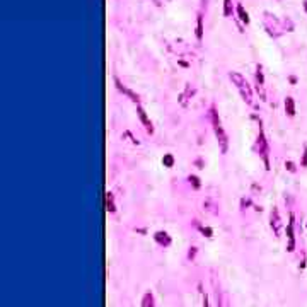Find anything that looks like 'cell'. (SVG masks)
<instances>
[{
  "label": "cell",
  "instance_id": "6da1fadb",
  "mask_svg": "<svg viewBox=\"0 0 307 307\" xmlns=\"http://www.w3.org/2000/svg\"><path fill=\"white\" fill-rule=\"evenodd\" d=\"M208 120H210V125H212V128H213L215 138H217V142H218L220 152H222V154H225L227 148H229V137H227L224 126H222L220 114H218V111H217V108L213 106V104L208 108Z\"/></svg>",
  "mask_w": 307,
  "mask_h": 307
},
{
  "label": "cell",
  "instance_id": "7a4b0ae2",
  "mask_svg": "<svg viewBox=\"0 0 307 307\" xmlns=\"http://www.w3.org/2000/svg\"><path fill=\"white\" fill-rule=\"evenodd\" d=\"M263 27L264 31L268 33V36H271V38H280L283 33H285V27H283V22L278 21L277 16L271 12H264L263 14Z\"/></svg>",
  "mask_w": 307,
  "mask_h": 307
},
{
  "label": "cell",
  "instance_id": "3957f363",
  "mask_svg": "<svg viewBox=\"0 0 307 307\" xmlns=\"http://www.w3.org/2000/svg\"><path fill=\"white\" fill-rule=\"evenodd\" d=\"M254 150H256V154L261 157V160H263L264 169L268 171L270 169V157H268L270 145H268V140H266V135H264V130L261 128V125H260L258 137H256V142H254Z\"/></svg>",
  "mask_w": 307,
  "mask_h": 307
},
{
  "label": "cell",
  "instance_id": "277c9868",
  "mask_svg": "<svg viewBox=\"0 0 307 307\" xmlns=\"http://www.w3.org/2000/svg\"><path fill=\"white\" fill-rule=\"evenodd\" d=\"M113 80H114V87H116V89L121 92V94H123V96H126V97H128V99H130L131 103H135V104H140V96L137 94V92H133V91H131V89H130L128 85H126V84H123V82H121V80H120V77H116V75H114V77H113Z\"/></svg>",
  "mask_w": 307,
  "mask_h": 307
},
{
  "label": "cell",
  "instance_id": "5b68a950",
  "mask_svg": "<svg viewBox=\"0 0 307 307\" xmlns=\"http://www.w3.org/2000/svg\"><path fill=\"white\" fill-rule=\"evenodd\" d=\"M137 116H138L140 123H142V126L145 128V131H147L148 135H154V131H155V128H154V123H152L150 116L147 114V111L140 106V104H137Z\"/></svg>",
  "mask_w": 307,
  "mask_h": 307
},
{
  "label": "cell",
  "instance_id": "8992f818",
  "mask_svg": "<svg viewBox=\"0 0 307 307\" xmlns=\"http://www.w3.org/2000/svg\"><path fill=\"white\" fill-rule=\"evenodd\" d=\"M254 78H256V91L260 94L261 101H264L266 99V94H264V72H263V65H261V63L256 65Z\"/></svg>",
  "mask_w": 307,
  "mask_h": 307
},
{
  "label": "cell",
  "instance_id": "52a82bcc",
  "mask_svg": "<svg viewBox=\"0 0 307 307\" xmlns=\"http://www.w3.org/2000/svg\"><path fill=\"white\" fill-rule=\"evenodd\" d=\"M237 91H239V94H241V97H242V101L249 106V108H256V103H254V94H253V89H251V85L249 84H244V85H241V87H237Z\"/></svg>",
  "mask_w": 307,
  "mask_h": 307
},
{
  "label": "cell",
  "instance_id": "ba28073f",
  "mask_svg": "<svg viewBox=\"0 0 307 307\" xmlns=\"http://www.w3.org/2000/svg\"><path fill=\"white\" fill-rule=\"evenodd\" d=\"M270 227H271L273 234L280 237V230H281V220H280V212H278L277 207L271 208V212H270Z\"/></svg>",
  "mask_w": 307,
  "mask_h": 307
},
{
  "label": "cell",
  "instance_id": "9c48e42d",
  "mask_svg": "<svg viewBox=\"0 0 307 307\" xmlns=\"http://www.w3.org/2000/svg\"><path fill=\"white\" fill-rule=\"evenodd\" d=\"M287 237H288V246H287V251L292 253L295 247V235H294V213H290V220L287 225Z\"/></svg>",
  "mask_w": 307,
  "mask_h": 307
},
{
  "label": "cell",
  "instance_id": "30bf717a",
  "mask_svg": "<svg viewBox=\"0 0 307 307\" xmlns=\"http://www.w3.org/2000/svg\"><path fill=\"white\" fill-rule=\"evenodd\" d=\"M154 241H155L160 247H167V246H171L173 239H171V235H169L166 230H157V232L154 234Z\"/></svg>",
  "mask_w": 307,
  "mask_h": 307
},
{
  "label": "cell",
  "instance_id": "8fae6325",
  "mask_svg": "<svg viewBox=\"0 0 307 307\" xmlns=\"http://www.w3.org/2000/svg\"><path fill=\"white\" fill-rule=\"evenodd\" d=\"M235 19H237L241 24H244V26H247V24H249V21H251V19H249V14H247V10L244 9V5L239 4V2L235 4Z\"/></svg>",
  "mask_w": 307,
  "mask_h": 307
},
{
  "label": "cell",
  "instance_id": "7c38bea8",
  "mask_svg": "<svg viewBox=\"0 0 307 307\" xmlns=\"http://www.w3.org/2000/svg\"><path fill=\"white\" fill-rule=\"evenodd\" d=\"M195 92H196L195 87L191 85V84H186L184 91H183L181 94H179V103H181V106H186V104H188V97L191 99V97L195 96Z\"/></svg>",
  "mask_w": 307,
  "mask_h": 307
},
{
  "label": "cell",
  "instance_id": "4fadbf2b",
  "mask_svg": "<svg viewBox=\"0 0 307 307\" xmlns=\"http://www.w3.org/2000/svg\"><path fill=\"white\" fill-rule=\"evenodd\" d=\"M203 33H205V26H203V14L198 12L196 14V26H195V36L198 41L203 39Z\"/></svg>",
  "mask_w": 307,
  "mask_h": 307
},
{
  "label": "cell",
  "instance_id": "5bb4252c",
  "mask_svg": "<svg viewBox=\"0 0 307 307\" xmlns=\"http://www.w3.org/2000/svg\"><path fill=\"white\" fill-rule=\"evenodd\" d=\"M104 203H106V210H108V213H114V212H116V201H114V195H113L111 191H108V193L104 195Z\"/></svg>",
  "mask_w": 307,
  "mask_h": 307
},
{
  "label": "cell",
  "instance_id": "9a60e30c",
  "mask_svg": "<svg viewBox=\"0 0 307 307\" xmlns=\"http://www.w3.org/2000/svg\"><path fill=\"white\" fill-rule=\"evenodd\" d=\"M229 78L235 87H241V85H244V84L247 82L246 77H244L242 74H239V72H229Z\"/></svg>",
  "mask_w": 307,
  "mask_h": 307
},
{
  "label": "cell",
  "instance_id": "2e32d148",
  "mask_svg": "<svg viewBox=\"0 0 307 307\" xmlns=\"http://www.w3.org/2000/svg\"><path fill=\"white\" fill-rule=\"evenodd\" d=\"M224 17H235V7H234L232 0H224Z\"/></svg>",
  "mask_w": 307,
  "mask_h": 307
},
{
  "label": "cell",
  "instance_id": "e0dca14e",
  "mask_svg": "<svg viewBox=\"0 0 307 307\" xmlns=\"http://www.w3.org/2000/svg\"><path fill=\"white\" fill-rule=\"evenodd\" d=\"M285 113H287V116H295V101H294V97H285Z\"/></svg>",
  "mask_w": 307,
  "mask_h": 307
},
{
  "label": "cell",
  "instance_id": "ac0fdd59",
  "mask_svg": "<svg viewBox=\"0 0 307 307\" xmlns=\"http://www.w3.org/2000/svg\"><path fill=\"white\" fill-rule=\"evenodd\" d=\"M142 307H155V297L152 292H145L142 297Z\"/></svg>",
  "mask_w": 307,
  "mask_h": 307
},
{
  "label": "cell",
  "instance_id": "d6986e66",
  "mask_svg": "<svg viewBox=\"0 0 307 307\" xmlns=\"http://www.w3.org/2000/svg\"><path fill=\"white\" fill-rule=\"evenodd\" d=\"M188 183L193 186V190H200V188H201V181H200V177L195 176V174H190V176H188Z\"/></svg>",
  "mask_w": 307,
  "mask_h": 307
},
{
  "label": "cell",
  "instance_id": "ffe728a7",
  "mask_svg": "<svg viewBox=\"0 0 307 307\" xmlns=\"http://www.w3.org/2000/svg\"><path fill=\"white\" fill-rule=\"evenodd\" d=\"M174 162H176V159H174L173 154H164V157H162V164H164V167H173Z\"/></svg>",
  "mask_w": 307,
  "mask_h": 307
},
{
  "label": "cell",
  "instance_id": "44dd1931",
  "mask_svg": "<svg viewBox=\"0 0 307 307\" xmlns=\"http://www.w3.org/2000/svg\"><path fill=\"white\" fill-rule=\"evenodd\" d=\"M200 230H201V234H205L207 237H212L213 235V230L210 229V227H200Z\"/></svg>",
  "mask_w": 307,
  "mask_h": 307
},
{
  "label": "cell",
  "instance_id": "7402d4cb",
  "mask_svg": "<svg viewBox=\"0 0 307 307\" xmlns=\"http://www.w3.org/2000/svg\"><path fill=\"white\" fill-rule=\"evenodd\" d=\"M285 167L288 169L290 173H295V171H297V167H295V164H294V162H290V160H288V162H285Z\"/></svg>",
  "mask_w": 307,
  "mask_h": 307
},
{
  "label": "cell",
  "instance_id": "603a6c76",
  "mask_svg": "<svg viewBox=\"0 0 307 307\" xmlns=\"http://www.w3.org/2000/svg\"><path fill=\"white\" fill-rule=\"evenodd\" d=\"M251 205V200L247 198V200H242V203H241V207H242V210H244V207H249Z\"/></svg>",
  "mask_w": 307,
  "mask_h": 307
},
{
  "label": "cell",
  "instance_id": "cb8c5ba5",
  "mask_svg": "<svg viewBox=\"0 0 307 307\" xmlns=\"http://www.w3.org/2000/svg\"><path fill=\"white\" fill-rule=\"evenodd\" d=\"M203 307H210V302H208V295L203 294Z\"/></svg>",
  "mask_w": 307,
  "mask_h": 307
},
{
  "label": "cell",
  "instance_id": "d4e9b609",
  "mask_svg": "<svg viewBox=\"0 0 307 307\" xmlns=\"http://www.w3.org/2000/svg\"><path fill=\"white\" fill-rule=\"evenodd\" d=\"M195 254H196V247H191V251H190V254H188V258H190V260H193V258H195Z\"/></svg>",
  "mask_w": 307,
  "mask_h": 307
},
{
  "label": "cell",
  "instance_id": "484cf974",
  "mask_svg": "<svg viewBox=\"0 0 307 307\" xmlns=\"http://www.w3.org/2000/svg\"><path fill=\"white\" fill-rule=\"evenodd\" d=\"M302 166H304V167L307 166V150L304 152V160H302Z\"/></svg>",
  "mask_w": 307,
  "mask_h": 307
},
{
  "label": "cell",
  "instance_id": "4316f807",
  "mask_svg": "<svg viewBox=\"0 0 307 307\" xmlns=\"http://www.w3.org/2000/svg\"><path fill=\"white\" fill-rule=\"evenodd\" d=\"M290 82L295 84V82H297V77H294V75H292V77H290Z\"/></svg>",
  "mask_w": 307,
  "mask_h": 307
},
{
  "label": "cell",
  "instance_id": "83f0119b",
  "mask_svg": "<svg viewBox=\"0 0 307 307\" xmlns=\"http://www.w3.org/2000/svg\"><path fill=\"white\" fill-rule=\"evenodd\" d=\"M152 2H154L155 5H160V0H152Z\"/></svg>",
  "mask_w": 307,
  "mask_h": 307
},
{
  "label": "cell",
  "instance_id": "f1b7e54d",
  "mask_svg": "<svg viewBox=\"0 0 307 307\" xmlns=\"http://www.w3.org/2000/svg\"><path fill=\"white\" fill-rule=\"evenodd\" d=\"M304 9H305V12H307V0H304Z\"/></svg>",
  "mask_w": 307,
  "mask_h": 307
}]
</instances>
